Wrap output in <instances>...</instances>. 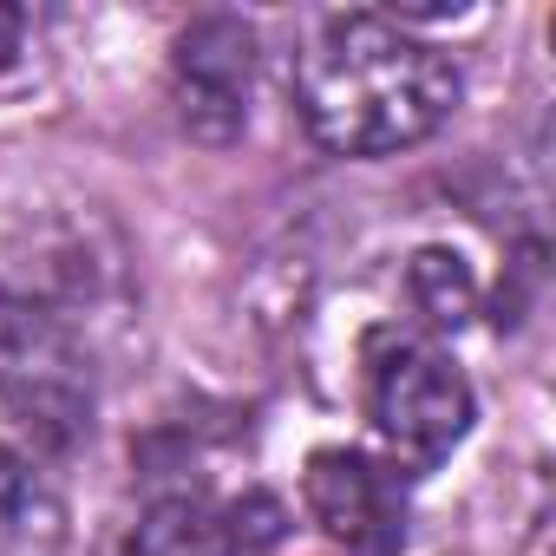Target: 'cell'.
<instances>
[{
  "label": "cell",
  "instance_id": "ba28073f",
  "mask_svg": "<svg viewBox=\"0 0 556 556\" xmlns=\"http://www.w3.org/2000/svg\"><path fill=\"white\" fill-rule=\"evenodd\" d=\"M27 8H8V0H0V73L8 66H21V53H27Z\"/></svg>",
  "mask_w": 556,
  "mask_h": 556
},
{
  "label": "cell",
  "instance_id": "5b68a950",
  "mask_svg": "<svg viewBox=\"0 0 556 556\" xmlns=\"http://www.w3.org/2000/svg\"><path fill=\"white\" fill-rule=\"evenodd\" d=\"M302 497L341 549H354V556H400L406 549L413 504H406V484L393 465H380L354 445H321V452H308Z\"/></svg>",
  "mask_w": 556,
  "mask_h": 556
},
{
  "label": "cell",
  "instance_id": "52a82bcc",
  "mask_svg": "<svg viewBox=\"0 0 556 556\" xmlns=\"http://www.w3.org/2000/svg\"><path fill=\"white\" fill-rule=\"evenodd\" d=\"M406 295H413V308H419L439 334H458V328L478 315V282H471V268H465L452 249H419V255H413Z\"/></svg>",
  "mask_w": 556,
  "mask_h": 556
},
{
  "label": "cell",
  "instance_id": "7a4b0ae2",
  "mask_svg": "<svg viewBox=\"0 0 556 556\" xmlns=\"http://www.w3.org/2000/svg\"><path fill=\"white\" fill-rule=\"evenodd\" d=\"M0 406L34 458L73 452L92 432V354L79 328L27 289H0Z\"/></svg>",
  "mask_w": 556,
  "mask_h": 556
},
{
  "label": "cell",
  "instance_id": "3957f363",
  "mask_svg": "<svg viewBox=\"0 0 556 556\" xmlns=\"http://www.w3.org/2000/svg\"><path fill=\"white\" fill-rule=\"evenodd\" d=\"M367 419L406 471H432L471 432V380L406 328H374L361 348Z\"/></svg>",
  "mask_w": 556,
  "mask_h": 556
},
{
  "label": "cell",
  "instance_id": "8992f818",
  "mask_svg": "<svg viewBox=\"0 0 556 556\" xmlns=\"http://www.w3.org/2000/svg\"><path fill=\"white\" fill-rule=\"evenodd\" d=\"M282 530L289 517L268 491H236V497L170 491L138 517L131 556H275Z\"/></svg>",
  "mask_w": 556,
  "mask_h": 556
},
{
  "label": "cell",
  "instance_id": "277c9868",
  "mask_svg": "<svg viewBox=\"0 0 556 556\" xmlns=\"http://www.w3.org/2000/svg\"><path fill=\"white\" fill-rule=\"evenodd\" d=\"M170 92L197 144H236L255 99V27L242 14H197L170 47Z\"/></svg>",
  "mask_w": 556,
  "mask_h": 556
},
{
  "label": "cell",
  "instance_id": "6da1fadb",
  "mask_svg": "<svg viewBox=\"0 0 556 556\" xmlns=\"http://www.w3.org/2000/svg\"><path fill=\"white\" fill-rule=\"evenodd\" d=\"M458 66L387 14H334L295 60V105L328 157H393L458 112Z\"/></svg>",
  "mask_w": 556,
  "mask_h": 556
}]
</instances>
